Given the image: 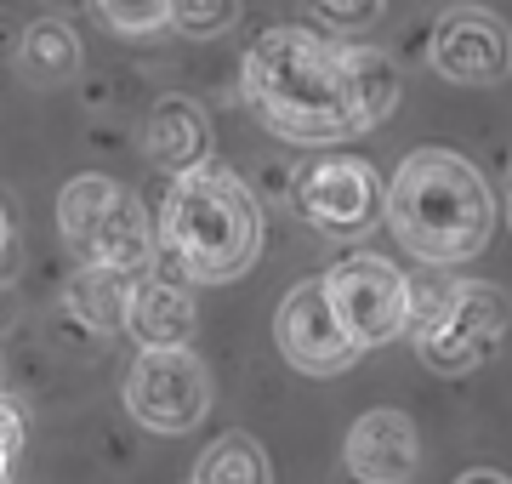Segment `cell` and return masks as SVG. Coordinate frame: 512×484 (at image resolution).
Returning <instances> with one entry per match:
<instances>
[{
	"instance_id": "6da1fadb",
	"label": "cell",
	"mask_w": 512,
	"mask_h": 484,
	"mask_svg": "<svg viewBox=\"0 0 512 484\" xmlns=\"http://www.w3.org/2000/svg\"><path fill=\"white\" fill-rule=\"evenodd\" d=\"M245 103L256 120L285 137V143H308L330 149L359 137V109H353V69H348V40L313 35V29H268L256 40L245 63Z\"/></svg>"
},
{
	"instance_id": "7a4b0ae2",
	"label": "cell",
	"mask_w": 512,
	"mask_h": 484,
	"mask_svg": "<svg viewBox=\"0 0 512 484\" xmlns=\"http://www.w3.org/2000/svg\"><path fill=\"white\" fill-rule=\"evenodd\" d=\"M154 245L165 251V262H177L183 280H239L262 251V211L228 166L200 160L188 171H171V188L154 217Z\"/></svg>"
},
{
	"instance_id": "3957f363",
	"label": "cell",
	"mask_w": 512,
	"mask_h": 484,
	"mask_svg": "<svg viewBox=\"0 0 512 484\" xmlns=\"http://www.w3.org/2000/svg\"><path fill=\"white\" fill-rule=\"evenodd\" d=\"M387 223L421 262H467L495 234V194L467 154L416 149L387 188Z\"/></svg>"
},
{
	"instance_id": "277c9868",
	"label": "cell",
	"mask_w": 512,
	"mask_h": 484,
	"mask_svg": "<svg viewBox=\"0 0 512 484\" xmlns=\"http://www.w3.org/2000/svg\"><path fill=\"white\" fill-rule=\"evenodd\" d=\"M512 325V297L490 280H456L450 302L433 319H421L416 331V354L427 371L439 376H467L495 354V342Z\"/></svg>"
},
{
	"instance_id": "5b68a950",
	"label": "cell",
	"mask_w": 512,
	"mask_h": 484,
	"mask_svg": "<svg viewBox=\"0 0 512 484\" xmlns=\"http://www.w3.org/2000/svg\"><path fill=\"white\" fill-rule=\"evenodd\" d=\"M291 200L302 211V223L319 228L325 240H359L382 223L387 188L376 177L370 160H353V154H325V160H308L296 171Z\"/></svg>"
},
{
	"instance_id": "8992f818",
	"label": "cell",
	"mask_w": 512,
	"mask_h": 484,
	"mask_svg": "<svg viewBox=\"0 0 512 484\" xmlns=\"http://www.w3.org/2000/svg\"><path fill=\"white\" fill-rule=\"evenodd\" d=\"M126 410L148 433H194L211 410V376L183 348H143L126 371Z\"/></svg>"
},
{
	"instance_id": "52a82bcc",
	"label": "cell",
	"mask_w": 512,
	"mask_h": 484,
	"mask_svg": "<svg viewBox=\"0 0 512 484\" xmlns=\"http://www.w3.org/2000/svg\"><path fill=\"white\" fill-rule=\"evenodd\" d=\"M325 297H330V308H336V319H342V331H348L365 354L382 348V342H393V336L404 331V314H410V285H404V274L387 257H376V251H353V257L336 262L325 274Z\"/></svg>"
},
{
	"instance_id": "ba28073f",
	"label": "cell",
	"mask_w": 512,
	"mask_h": 484,
	"mask_svg": "<svg viewBox=\"0 0 512 484\" xmlns=\"http://www.w3.org/2000/svg\"><path fill=\"white\" fill-rule=\"evenodd\" d=\"M279 354L291 359L302 376H342L359 365V342H353L348 331H342V319H336V308H330L325 297V280H302L291 291V297L279 302Z\"/></svg>"
},
{
	"instance_id": "9c48e42d",
	"label": "cell",
	"mask_w": 512,
	"mask_h": 484,
	"mask_svg": "<svg viewBox=\"0 0 512 484\" xmlns=\"http://www.w3.org/2000/svg\"><path fill=\"white\" fill-rule=\"evenodd\" d=\"M427 57L456 86H495V80L512 75V29L484 6H456L439 18Z\"/></svg>"
},
{
	"instance_id": "30bf717a",
	"label": "cell",
	"mask_w": 512,
	"mask_h": 484,
	"mask_svg": "<svg viewBox=\"0 0 512 484\" xmlns=\"http://www.w3.org/2000/svg\"><path fill=\"white\" fill-rule=\"evenodd\" d=\"M348 467L359 479H376V484L410 479L421 467L416 422L404 410H370V416H359L348 433Z\"/></svg>"
},
{
	"instance_id": "8fae6325",
	"label": "cell",
	"mask_w": 512,
	"mask_h": 484,
	"mask_svg": "<svg viewBox=\"0 0 512 484\" xmlns=\"http://www.w3.org/2000/svg\"><path fill=\"white\" fill-rule=\"evenodd\" d=\"M211 149V126L194 97H160L143 120V154L154 171H188Z\"/></svg>"
},
{
	"instance_id": "7c38bea8",
	"label": "cell",
	"mask_w": 512,
	"mask_h": 484,
	"mask_svg": "<svg viewBox=\"0 0 512 484\" xmlns=\"http://www.w3.org/2000/svg\"><path fill=\"white\" fill-rule=\"evenodd\" d=\"M194 325H200V308H194V291L183 280H143L137 274V297L126 314V331L137 336V348H183V342H194Z\"/></svg>"
},
{
	"instance_id": "4fadbf2b",
	"label": "cell",
	"mask_w": 512,
	"mask_h": 484,
	"mask_svg": "<svg viewBox=\"0 0 512 484\" xmlns=\"http://www.w3.org/2000/svg\"><path fill=\"white\" fill-rule=\"evenodd\" d=\"M69 314L80 325H92L97 336H114L126 331V314H131V297H137V274L126 268H109V262H80L69 274Z\"/></svg>"
},
{
	"instance_id": "5bb4252c",
	"label": "cell",
	"mask_w": 512,
	"mask_h": 484,
	"mask_svg": "<svg viewBox=\"0 0 512 484\" xmlns=\"http://www.w3.org/2000/svg\"><path fill=\"white\" fill-rule=\"evenodd\" d=\"M154 223L143 217V205L131 200L126 188H120V200L103 211V223L92 228V240L80 251V262H109V268H126V274H143L148 262H154Z\"/></svg>"
},
{
	"instance_id": "9a60e30c",
	"label": "cell",
	"mask_w": 512,
	"mask_h": 484,
	"mask_svg": "<svg viewBox=\"0 0 512 484\" xmlns=\"http://www.w3.org/2000/svg\"><path fill=\"white\" fill-rule=\"evenodd\" d=\"M12 63H18V75L29 86H63V80L80 75V35L57 18H35L23 29Z\"/></svg>"
},
{
	"instance_id": "2e32d148",
	"label": "cell",
	"mask_w": 512,
	"mask_h": 484,
	"mask_svg": "<svg viewBox=\"0 0 512 484\" xmlns=\"http://www.w3.org/2000/svg\"><path fill=\"white\" fill-rule=\"evenodd\" d=\"M348 69H353V109H359V126L376 131L399 103V63L382 52V46H353L348 40Z\"/></svg>"
},
{
	"instance_id": "e0dca14e",
	"label": "cell",
	"mask_w": 512,
	"mask_h": 484,
	"mask_svg": "<svg viewBox=\"0 0 512 484\" xmlns=\"http://www.w3.org/2000/svg\"><path fill=\"white\" fill-rule=\"evenodd\" d=\"M114 200H120V183H109V177H74V183H63V194H57V228H63L69 251H86L92 228L103 223V211Z\"/></svg>"
},
{
	"instance_id": "ac0fdd59",
	"label": "cell",
	"mask_w": 512,
	"mask_h": 484,
	"mask_svg": "<svg viewBox=\"0 0 512 484\" xmlns=\"http://www.w3.org/2000/svg\"><path fill=\"white\" fill-rule=\"evenodd\" d=\"M274 467H268V456H262V445H256L251 433H222L217 445L200 456V467H194V479H268Z\"/></svg>"
},
{
	"instance_id": "d6986e66",
	"label": "cell",
	"mask_w": 512,
	"mask_h": 484,
	"mask_svg": "<svg viewBox=\"0 0 512 484\" xmlns=\"http://www.w3.org/2000/svg\"><path fill=\"white\" fill-rule=\"evenodd\" d=\"M171 6L177 0H97L114 35H160V29H171Z\"/></svg>"
},
{
	"instance_id": "ffe728a7",
	"label": "cell",
	"mask_w": 512,
	"mask_h": 484,
	"mask_svg": "<svg viewBox=\"0 0 512 484\" xmlns=\"http://www.w3.org/2000/svg\"><path fill=\"white\" fill-rule=\"evenodd\" d=\"M171 23L194 40H211V35H228L239 23V0H177L171 6Z\"/></svg>"
},
{
	"instance_id": "44dd1931",
	"label": "cell",
	"mask_w": 512,
	"mask_h": 484,
	"mask_svg": "<svg viewBox=\"0 0 512 484\" xmlns=\"http://www.w3.org/2000/svg\"><path fill=\"white\" fill-rule=\"evenodd\" d=\"M313 12V23L319 29H330V35H365L370 23L382 18L387 0H302Z\"/></svg>"
},
{
	"instance_id": "7402d4cb",
	"label": "cell",
	"mask_w": 512,
	"mask_h": 484,
	"mask_svg": "<svg viewBox=\"0 0 512 484\" xmlns=\"http://www.w3.org/2000/svg\"><path fill=\"white\" fill-rule=\"evenodd\" d=\"M18 445H23V428H18V410L0 399V473L12 467V456H18Z\"/></svg>"
},
{
	"instance_id": "603a6c76",
	"label": "cell",
	"mask_w": 512,
	"mask_h": 484,
	"mask_svg": "<svg viewBox=\"0 0 512 484\" xmlns=\"http://www.w3.org/2000/svg\"><path fill=\"white\" fill-rule=\"evenodd\" d=\"M12 262H18V228H12V211L0 200V280L12 274Z\"/></svg>"
},
{
	"instance_id": "cb8c5ba5",
	"label": "cell",
	"mask_w": 512,
	"mask_h": 484,
	"mask_svg": "<svg viewBox=\"0 0 512 484\" xmlns=\"http://www.w3.org/2000/svg\"><path fill=\"white\" fill-rule=\"evenodd\" d=\"M507 223H512V188H507Z\"/></svg>"
},
{
	"instance_id": "d4e9b609",
	"label": "cell",
	"mask_w": 512,
	"mask_h": 484,
	"mask_svg": "<svg viewBox=\"0 0 512 484\" xmlns=\"http://www.w3.org/2000/svg\"><path fill=\"white\" fill-rule=\"evenodd\" d=\"M507 188H512V177H507Z\"/></svg>"
}]
</instances>
